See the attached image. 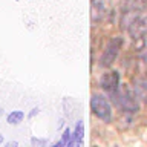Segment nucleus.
<instances>
[{
  "label": "nucleus",
  "mask_w": 147,
  "mask_h": 147,
  "mask_svg": "<svg viewBox=\"0 0 147 147\" xmlns=\"http://www.w3.org/2000/svg\"><path fill=\"white\" fill-rule=\"evenodd\" d=\"M6 146H8V147H12V146H14V147H16V146H17V142H16V141H14V142H8V144H6Z\"/></svg>",
  "instance_id": "13"
},
{
  "label": "nucleus",
  "mask_w": 147,
  "mask_h": 147,
  "mask_svg": "<svg viewBox=\"0 0 147 147\" xmlns=\"http://www.w3.org/2000/svg\"><path fill=\"white\" fill-rule=\"evenodd\" d=\"M23 118H25V113L22 112V110H12L11 113L8 115L6 121L9 124H14V126H17V124H20L23 121Z\"/></svg>",
  "instance_id": "9"
},
{
  "label": "nucleus",
  "mask_w": 147,
  "mask_h": 147,
  "mask_svg": "<svg viewBox=\"0 0 147 147\" xmlns=\"http://www.w3.org/2000/svg\"><path fill=\"white\" fill-rule=\"evenodd\" d=\"M112 11V0H92V22H101Z\"/></svg>",
  "instance_id": "6"
},
{
  "label": "nucleus",
  "mask_w": 147,
  "mask_h": 147,
  "mask_svg": "<svg viewBox=\"0 0 147 147\" xmlns=\"http://www.w3.org/2000/svg\"><path fill=\"white\" fill-rule=\"evenodd\" d=\"M127 32L133 40H141L147 35V17L146 16H138L130 25L127 26Z\"/></svg>",
  "instance_id": "5"
},
{
  "label": "nucleus",
  "mask_w": 147,
  "mask_h": 147,
  "mask_svg": "<svg viewBox=\"0 0 147 147\" xmlns=\"http://www.w3.org/2000/svg\"><path fill=\"white\" fill-rule=\"evenodd\" d=\"M71 130L69 129H66V130L63 132V135H61V140H60L57 144H55V147H63V146H67V142H69V140H71Z\"/></svg>",
  "instance_id": "10"
},
{
  "label": "nucleus",
  "mask_w": 147,
  "mask_h": 147,
  "mask_svg": "<svg viewBox=\"0 0 147 147\" xmlns=\"http://www.w3.org/2000/svg\"><path fill=\"white\" fill-rule=\"evenodd\" d=\"M31 142H32L34 146H45L48 141H46V140H37V138H32V140H31Z\"/></svg>",
  "instance_id": "11"
},
{
  "label": "nucleus",
  "mask_w": 147,
  "mask_h": 147,
  "mask_svg": "<svg viewBox=\"0 0 147 147\" xmlns=\"http://www.w3.org/2000/svg\"><path fill=\"white\" fill-rule=\"evenodd\" d=\"M133 94L136 95L138 101L147 104V77H138L133 80Z\"/></svg>",
  "instance_id": "8"
},
{
  "label": "nucleus",
  "mask_w": 147,
  "mask_h": 147,
  "mask_svg": "<svg viewBox=\"0 0 147 147\" xmlns=\"http://www.w3.org/2000/svg\"><path fill=\"white\" fill-rule=\"evenodd\" d=\"M110 98L113 100V103L118 106L123 112L127 113H136L140 110V103H138L136 95L133 94L132 89L129 87H118L117 90H113L110 94Z\"/></svg>",
  "instance_id": "1"
},
{
  "label": "nucleus",
  "mask_w": 147,
  "mask_h": 147,
  "mask_svg": "<svg viewBox=\"0 0 147 147\" xmlns=\"http://www.w3.org/2000/svg\"><path fill=\"white\" fill-rule=\"evenodd\" d=\"M123 37H113L112 40L107 43L103 55L100 58V66L101 67H109L110 64H113V61L117 60L118 54H119V49L123 48Z\"/></svg>",
  "instance_id": "4"
},
{
  "label": "nucleus",
  "mask_w": 147,
  "mask_h": 147,
  "mask_svg": "<svg viewBox=\"0 0 147 147\" xmlns=\"http://www.w3.org/2000/svg\"><path fill=\"white\" fill-rule=\"evenodd\" d=\"M2 142H3V135L0 133V144H2Z\"/></svg>",
  "instance_id": "14"
},
{
  "label": "nucleus",
  "mask_w": 147,
  "mask_h": 147,
  "mask_svg": "<svg viewBox=\"0 0 147 147\" xmlns=\"http://www.w3.org/2000/svg\"><path fill=\"white\" fill-rule=\"evenodd\" d=\"M0 115H3V109L2 107H0Z\"/></svg>",
  "instance_id": "15"
},
{
  "label": "nucleus",
  "mask_w": 147,
  "mask_h": 147,
  "mask_svg": "<svg viewBox=\"0 0 147 147\" xmlns=\"http://www.w3.org/2000/svg\"><path fill=\"white\" fill-rule=\"evenodd\" d=\"M100 87L104 89L106 92L112 94L119 87V74L117 71H107L104 72L100 78Z\"/></svg>",
  "instance_id": "7"
},
{
  "label": "nucleus",
  "mask_w": 147,
  "mask_h": 147,
  "mask_svg": "<svg viewBox=\"0 0 147 147\" xmlns=\"http://www.w3.org/2000/svg\"><path fill=\"white\" fill-rule=\"evenodd\" d=\"M90 109L94 112L95 117H98L101 121L104 123H110L112 121V107H110V103L107 101V98L100 94H94L90 98Z\"/></svg>",
  "instance_id": "3"
},
{
  "label": "nucleus",
  "mask_w": 147,
  "mask_h": 147,
  "mask_svg": "<svg viewBox=\"0 0 147 147\" xmlns=\"http://www.w3.org/2000/svg\"><path fill=\"white\" fill-rule=\"evenodd\" d=\"M146 8V0H123L121 6V28L127 29V26L141 16L142 9Z\"/></svg>",
  "instance_id": "2"
},
{
  "label": "nucleus",
  "mask_w": 147,
  "mask_h": 147,
  "mask_svg": "<svg viewBox=\"0 0 147 147\" xmlns=\"http://www.w3.org/2000/svg\"><path fill=\"white\" fill-rule=\"evenodd\" d=\"M37 113H38V109H37V107H35V109H32V112L29 113V118H34Z\"/></svg>",
  "instance_id": "12"
}]
</instances>
